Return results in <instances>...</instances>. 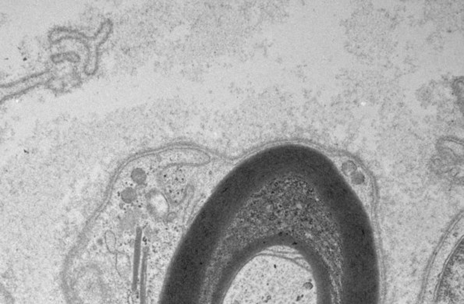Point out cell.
Here are the masks:
<instances>
[{
  "instance_id": "1",
  "label": "cell",
  "mask_w": 464,
  "mask_h": 304,
  "mask_svg": "<svg viewBox=\"0 0 464 304\" xmlns=\"http://www.w3.org/2000/svg\"><path fill=\"white\" fill-rule=\"evenodd\" d=\"M141 231L140 229H137V236H136L135 249H134V255H133V285H135L136 283H137V277H138L140 256H141Z\"/></svg>"
}]
</instances>
